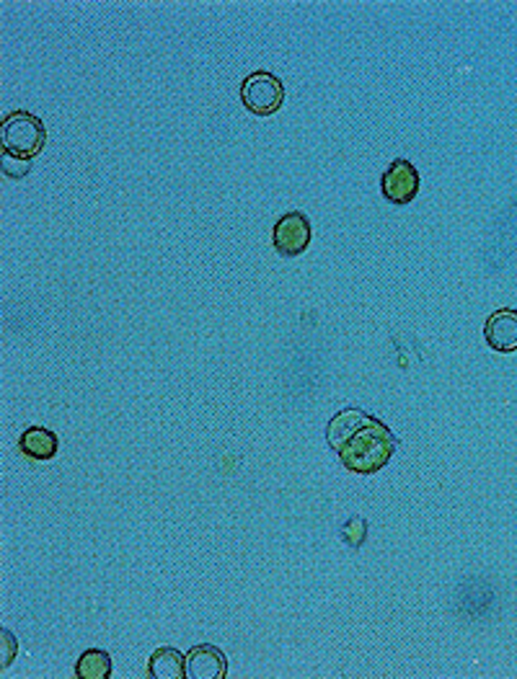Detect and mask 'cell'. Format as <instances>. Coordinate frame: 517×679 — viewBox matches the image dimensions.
Returning <instances> with one entry per match:
<instances>
[{"label":"cell","mask_w":517,"mask_h":679,"mask_svg":"<svg viewBox=\"0 0 517 679\" xmlns=\"http://www.w3.org/2000/svg\"><path fill=\"white\" fill-rule=\"evenodd\" d=\"M394 450L396 436L391 429L376 417H367L365 424L355 429V434H349L342 448L336 450V457L352 473L373 475L391 463Z\"/></svg>","instance_id":"obj_1"},{"label":"cell","mask_w":517,"mask_h":679,"mask_svg":"<svg viewBox=\"0 0 517 679\" xmlns=\"http://www.w3.org/2000/svg\"><path fill=\"white\" fill-rule=\"evenodd\" d=\"M44 142H47V130H44L42 119L29 115V111H11L0 125L3 153L17 155L21 161H32L34 155H40Z\"/></svg>","instance_id":"obj_2"},{"label":"cell","mask_w":517,"mask_h":679,"mask_svg":"<svg viewBox=\"0 0 517 679\" xmlns=\"http://www.w3.org/2000/svg\"><path fill=\"white\" fill-rule=\"evenodd\" d=\"M241 101L257 117L277 115L284 101L282 80L267 71L249 73L241 83Z\"/></svg>","instance_id":"obj_3"},{"label":"cell","mask_w":517,"mask_h":679,"mask_svg":"<svg viewBox=\"0 0 517 679\" xmlns=\"http://www.w3.org/2000/svg\"><path fill=\"white\" fill-rule=\"evenodd\" d=\"M274 251L284 259H295L311 246V220L303 213H288L274 223L272 230Z\"/></svg>","instance_id":"obj_4"},{"label":"cell","mask_w":517,"mask_h":679,"mask_svg":"<svg viewBox=\"0 0 517 679\" xmlns=\"http://www.w3.org/2000/svg\"><path fill=\"white\" fill-rule=\"evenodd\" d=\"M380 192L391 205H409L419 194V171L407 158H396L380 176Z\"/></svg>","instance_id":"obj_5"},{"label":"cell","mask_w":517,"mask_h":679,"mask_svg":"<svg viewBox=\"0 0 517 679\" xmlns=\"http://www.w3.org/2000/svg\"><path fill=\"white\" fill-rule=\"evenodd\" d=\"M228 659L220 648L200 644L186 654V679H226Z\"/></svg>","instance_id":"obj_6"},{"label":"cell","mask_w":517,"mask_h":679,"mask_svg":"<svg viewBox=\"0 0 517 679\" xmlns=\"http://www.w3.org/2000/svg\"><path fill=\"white\" fill-rule=\"evenodd\" d=\"M484 342L499 354L517 352V311L502 308V311L492 313L484 326Z\"/></svg>","instance_id":"obj_7"},{"label":"cell","mask_w":517,"mask_h":679,"mask_svg":"<svg viewBox=\"0 0 517 679\" xmlns=\"http://www.w3.org/2000/svg\"><path fill=\"white\" fill-rule=\"evenodd\" d=\"M370 413L363 409H342L340 413H334L332 419H328L326 424V442L328 448L334 452L342 448L344 440H347L349 434H355V429H359L367 421Z\"/></svg>","instance_id":"obj_8"},{"label":"cell","mask_w":517,"mask_h":679,"mask_svg":"<svg viewBox=\"0 0 517 679\" xmlns=\"http://www.w3.org/2000/svg\"><path fill=\"white\" fill-rule=\"evenodd\" d=\"M148 677L151 679H186V656L176 648L163 646L148 661Z\"/></svg>","instance_id":"obj_9"},{"label":"cell","mask_w":517,"mask_h":679,"mask_svg":"<svg viewBox=\"0 0 517 679\" xmlns=\"http://www.w3.org/2000/svg\"><path fill=\"white\" fill-rule=\"evenodd\" d=\"M57 436L44 427H29L21 432L19 448L32 460H52L57 455Z\"/></svg>","instance_id":"obj_10"},{"label":"cell","mask_w":517,"mask_h":679,"mask_svg":"<svg viewBox=\"0 0 517 679\" xmlns=\"http://www.w3.org/2000/svg\"><path fill=\"white\" fill-rule=\"evenodd\" d=\"M78 679H109L111 677V659L101 648H88L76 664Z\"/></svg>","instance_id":"obj_11"},{"label":"cell","mask_w":517,"mask_h":679,"mask_svg":"<svg viewBox=\"0 0 517 679\" xmlns=\"http://www.w3.org/2000/svg\"><path fill=\"white\" fill-rule=\"evenodd\" d=\"M0 644H3V648H0V651H3V656H0V671H6L11 667V661L17 659L19 644H17V638H13V633L6 628L0 630Z\"/></svg>","instance_id":"obj_12"},{"label":"cell","mask_w":517,"mask_h":679,"mask_svg":"<svg viewBox=\"0 0 517 679\" xmlns=\"http://www.w3.org/2000/svg\"><path fill=\"white\" fill-rule=\"evenodd\" d=\"M29 169H32V161H21V158L3 153V173L11 179H24Z\"/></svg>","instance_id":"obj_13"}]
</instances>
